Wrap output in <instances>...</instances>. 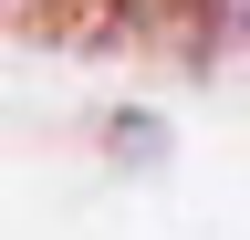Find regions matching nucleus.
<instances>
[{
	"mask_svg": "<svg viewBox=\"0 0 250 240\" xmlns=\"http://www.w3.org/2000/svg\"><path fill=\"white\" fill-rule=\"evenodd\" d=\"M208 11H219V32H229V42H250V0H208Z\"/></svg>",
	"mask_w": 250,
	"mask_h": 240,
	"instance_id": "nucleus-1",
	"label": "nucleus"
}]
</instances>
